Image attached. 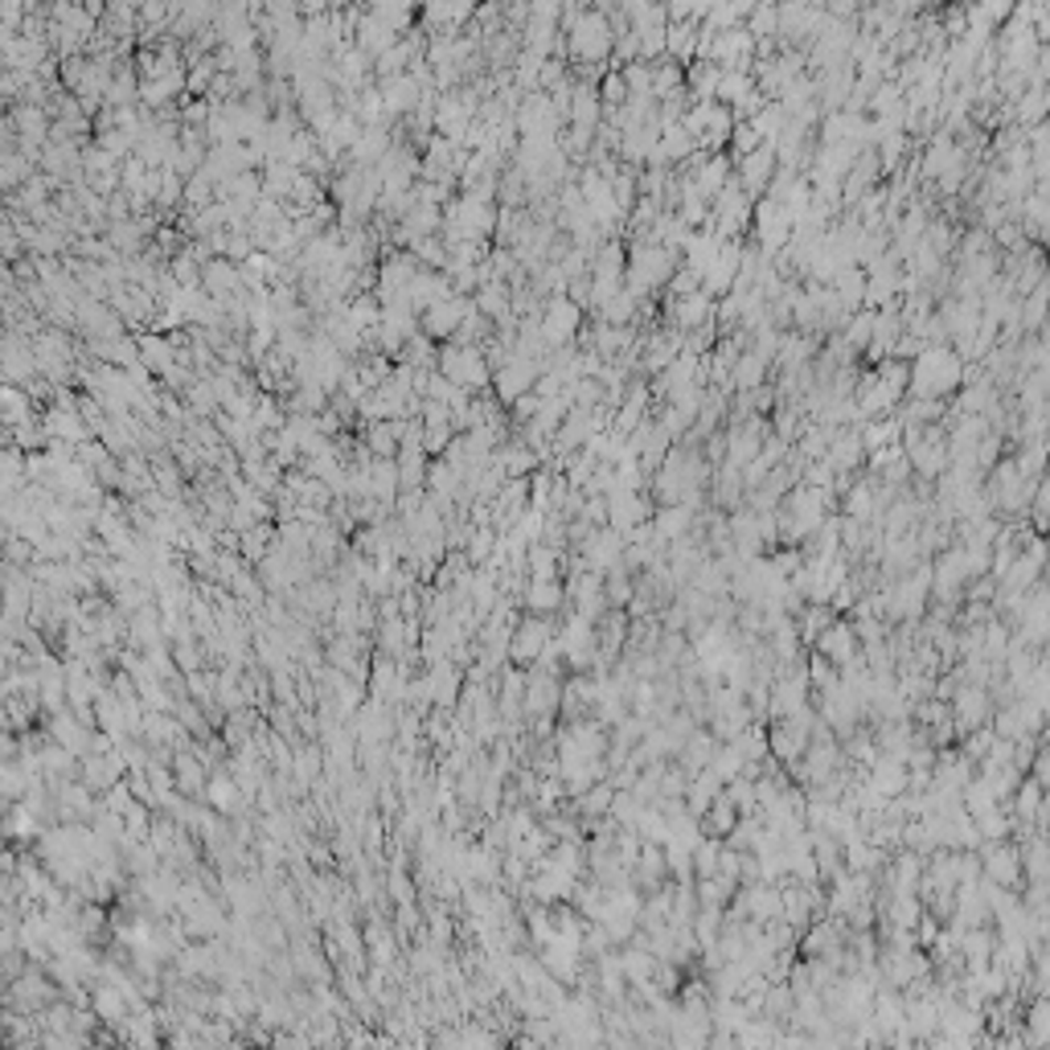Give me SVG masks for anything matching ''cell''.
I'll use <instances>...</instances> for the list:
<instances>
[{"label":"cell","instance_id":"1","mask_svg":"<svg viewBox=\"0 0 1050 1050\" xmlns=\"http://www.w3.org/2000/svg\"><path fill=\"white\" fill-rule=\"evenodd\" d=\"M559 640V628L550 616H530L521 612L518 624H513V636H509V661L521 665V669H533V665L547 657V648Z\"/></svg>","mask_w":1050,"mask_h":1050},{"label":"cell","instance_id":"2","mask_svg":"<svg viewBox=\"0 0 1050 1050\" xmlns=\"http://www.w3.org/2000/svg\"><path fill=\"white\" fill-rule=\"evenodd\" d=\"M210 776H214V767L205 763V755L198 751V743H193V747H177L173 751V784H177V792H181V796H189V800H205Z\"/></svg>","mask_w":1050,"mask_h":1050},{"label":"cell","instance_id":"3","mask_svg":"<svg viewBox=\"0 0 1050 1050\" xmlns=\"http://www.w3.org/2000/svg\"><path fill=\"white\" fill-rule=\"evenodd\" d=\"M566 604H571V591H566L562 579H530L526 591H521V612H530V616L559 619V612Z\"/></svg>","mask_w":1050,"mask_h":1050},{"label":"cell","instance_id":"4","mask_svg":"<svg viewBox=\"0 0 1050 1050\" xmlns=\"http://www.w3.org/2000/svg\"><path fill=\"white\" fill-rule=\"evenodd\" d=\"M444 374L460 390H473L489 382V365H485V358H480L476 349L464 346V349H447L444 353Z\"/></svg>","mask_w":1050,"mask_h":1050},{"label":"cell","instance_id":"5","mask_svg":"<svg viewBox=\"0 0 1050 1050\" xmlns=\"http://www.w3.org/2000/svg\"><path fill=\"white\" fill-rule=\"evenodd\" d=\"M616 805V788L612 784H591L587 792H579V813H583V820H595V817H604L607 808Z\"/></svg>","mask_w":1050,"mask_h":1050},{"label":"cell","instance_id":"6","mask_svg":"<svg viewBox=\"0 0 1050 1050\" xmlns=\"http://www.w3.org/2000/svg\"><path fill=\"white\" fill-rule=\"evenodd\" d=\"M571 320H575V308L571 304H554L547 317V337L550 341H559V337H566L571 332Z\"/></svg>","mask_w":1050,"mask_h":1050}]
</instances>
